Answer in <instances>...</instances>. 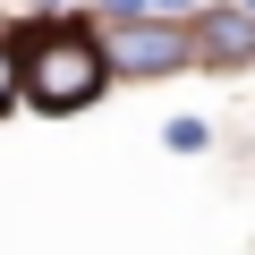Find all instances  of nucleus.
<instances>
[{
    "instance_id": "nucleus-3",
    "label": "nucleus",
    "mask_w": 255,
    "mask_h": 255,
    "mask_svg": "<svg viewBox=\"0 0 255 255\" xmlns=\"http://www.w3.org/2000/svg\"><path fill=\"white\" fill-rule=\"evenodd\" d=\"M196 51L221 68L255 60V9H196Z\"/></svg>"
},
{
    "instance_id": "nucleus-2",
    "label": "nucleus",
    "mask_w": 255,
    "mask_h": 255,
    "mask_svg": "<svg viewBox=\"0 0 255 255\" xmlns=\"http://www.w3.org/2000/svg\"><path fill=\"white\" fill-rule=\"evenodd\" d=\"M187 60H196V26H179V17H119V34H111V68H128V77H170Z\"/></svg>"
},
{
    "instance_id": "nucleus-6",
    "label": "nucleus",
    "mask_w": 255,
    "mask_h": 255,
    "mask_svg": "<svg viewBox=\"0 0 255 255\" xmlns=\"http://www.w3.org/2000/svg\"><path fill=\"white\" fill-rule=\"evenodd\" d=\"M9 94H17V51L0 43V102H9Z\"/></svg>"
},
{
    "instance_id": "nucleus-1",
    "label": "nucleus",
    "mask_w": 255,
    "mask_h": 255,
    "mask_svg": "<svg viewBox=\"0 0 255 255\" xmlns=\"http://www.w3.org/2000/svg\"><path fill=\"white\" fill-rule=\"evenodd\" d=\"M111 77V51L94 34H43L26 60H17V85L34 94V111H85Z\"/></svg>"
},
{
    "instance_id": "nucleus-4",
    "label": "nucleus",
    "mask_w": 255,
    "mask_h": 255,
    "mask_svg": "<svg viewBox=\"0 0 255 255\" xmlns=\"http://www.w3.org/2000/svg\"><path fill=\"white\" fill-rule=\"evenodd\" d=\"M111 17H187V0H102Z\"/></svg>"
},
{
    "instance_id": "nucleus-5",
    "label": "nucleus",
    "mask_w": 255,
    "mask_h": 255,
    "mask_svg": "<svg viewBox=\"0 0 255 255\" xmlns=\"http://www.w3.org/2000/svg\"><path fill=\"white\" fill-rule=\"evenodd\" d=\"M170 145L179 153H204V119H170Z\"/></svg>"
}]
</instances>
